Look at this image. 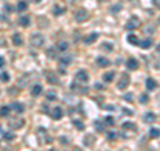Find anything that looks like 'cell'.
Listing matches in <instances>:
<instances>
[{
	"label": "cell",
	"instance_id": "obj_5",
	"mask_svg": "<svg viewBox=\"0 0 160 151\" xmlns=\"http://www.w3.org/2000/svg\"><path fill=\"white\" fill-rule=\"evenodd\" d=\"M37 138H39V139H44L43 143H51V142H52V140H51V136L47 134V131L44 130L43 127L37 128Z\"/></svg>",
	"mask_w": 160,
	"mask_h": 151
},
{
	"label": "cell",
	"instance_id": "obj_15",
	"mask_svg": "<svg viewBox=\"0 0 160 151\" xmlns=\"http://www.w3.org/2000/svg\"><path fill=\"white\" fill-rule=\"evenodd\" d=\"M96 64L99 67H108L109 66V60L107 58H104V56H99L96 59Z\"/></svg>",
	"mask_w": 160,
	"mask_h": 151
},
{
	"label": "cell",
	"instance_id": "obj_46",
	"mask_svg": "<svg viewBox=\"0 0 160 151\" xmlns=\"http://www.w3.org/2000/svg\"><path fill=\"white\" fill-rule=\"evenodd\" d=\"M123 112H124V114H128V115L132 114V111H128V110H126V108H123Z\"/></svg>",
	"mask_w": 160,
	"mask_h": 151
},
{
	"label": "cell",
	"instance_id": "obj_1",
	"mask_svg": "<svg viewBox=\"0 0 160 151\" xmlns=\"http://www.w3.org/2000/svg\"><path fill=\"white\" fill-rule=\"evenodd\" d=\"M29 41H31V44L33 47H42L44 44V36L42 34H39V32H35V34L31 35Z\"/></svg>",
	"mask_w": 160,
	"mask_h": 151
},
{
	"label": "cell",
	"instance_id": "obj_19",
	"mask_svg": "<svg viewBox=\"0 0 160 151\" xmlns=\"http://www.w3.org/2000/svg\"><path fill=\"white\" fill-rule=\"evenodd\" d=\"M143 120H144V123H153L156 120V115L153 112H148L143 116Z\"/></svg>",
	"mask_w": 160,
	"mask_h": 151
},
{
	"label": "cell",
	"instance_id": "obj_27",
	"mask_svg": "<svg viewBox=\"0 0 160 151\" xmlns=\"http://www.w3.org/2000/svg\"><path fill=\"white\" fill-rule=\"evenodd\" d=\"M28 80H29V75H23V78L19 80V86L20 87H26V83H28Z\"/></svg>",
	"mask_w": 160,
	"mask_h": 151
},
{
	"label": "cell",
	"instance_id": "obj_20",
	"mask_svg": "<svg viewBox=\"0 0 160 151\" xmlns=\"http://www.w3.org/2000/svg\"><path fill=\"white\" fill-rule=\"evenodd\" d=\"M127 41L129 43V44H132V46H139V39H137V36L133 35V34H129V35L127 36Z\"/></svg>",
	"mask_w": 160,
	"mask_h": 151
},
{
	"label": "cell",
	"instance_id": "obj_35",
	"mask_svg": "<svg viewBox=\"0 0 160 151\" xmlns=\"http://www.w3.org/2000/svg\"><path fill=\"white\" fill-rule=\"evenodd\" d=\"M104 122H106L107 126H113V124H115V120H113L112 116H107V118L104 119Z\"/></svg>",
	"mask_w": 160,
	"mask_h": 151
},
{
	"label": "cell",
	"instance_id": "obj_50",
	"mask_svg": "<svg viewBox=\"0 0 160 151\" xmlns=\"http://www.w3.org/2000/svg\"><path fill=\"white\" fill-rule=\"evenodd\" d=\"M48 151H56V150H55V148H51V150H48Z\"/></svg>",
	"mask_w": 160,
	"mask_h": 151
},
{
	"label": "cell",
	"instance_id": "obj_48",
	"mask_svg": "<svg viewBox=\"0 0 160 151\" xmlns=\"http://www.w3.org/2000/svg\"><path fill=\"white\" fill-rule=\"evenodd\" d=\"M153 4H155L156 7H159V2H157V0H153Z\"/></svg>",
	"mask_w": 160,
	"mask_h": 151
},
{
	"label": "cell",
	"instance_id": "obj_6",
	"mask_svg": "<svg viewBox=\"0 0 160 151\" xmlns=\"http://www.w3.org/2000/svg\"><path fill=\"white\" fill-rule=\"evenodd\" d=\"M8 126H9V128H12V130H19V128H22L24 126V120L23 119H11Z\"/></svg>",
	"mask_w": 160,
	"mask_h": 151
},
{
	"label": "cell",
	"instance_id": "obj_49",
	"mask_svg": "<svg viewBox=\"0 0 160 151\" xmlns=\"http://www.w3.org/2000/svg\"><path fill=\"white\" fill-rule=\"evenodd\" d=\"M29 2H33V3H40L42 0H29Z\"/></svg>",
	"mask_w": 160,
	"mask_h": 151
},
{
	"label": "cell",
	"instance_id": "obj_45",
	"mask_svg": "<svg viewBox=\"0 0 160 151\" xmlns=\"http://www.w3.org/2000/svg\"><path fill=\"white\" fill-rule=\"evenodd\" d=\"M106 110H109V111H113L115 108H113V106H107V108Z\"/></svg>",
	"mask_w": 160,
	"mask_h": 151
},
{
	"label": "cell",
	"instance_id": "obj_47",
	"mask_svg": "<svg viewBox=\"0 0 160 151\" xmlns=\"http://www.w3.org/2000/svg\"><path fill=\"white\" fill-rule=\"evenodd\" d=\"M62 143H63V144H67V139H66L64 136L62 138Z\"/></svg>",
	"mask_w": 160,
	"mask_h": 151
},
{
	"label": "cell",
	"instance_id": "obj_18",
	"mask_svg": "<svg viewBox=\"0 0 160 151\" xmlns=\"http://www.w3.org/2000/svg\"><path fill=\"white\" fill-rule=\"evenodd\" d=\"M12 41H13V44L15 46H22L23 44V37H22V35L20 34H13V36H12Z\"/></svg>",
	"mask_w": 160,
	"mask_h": 151
},
{
	"label": "cell",
	"instance_id": "obj_52",
	"mask_svg": "<svg viewBox=\"0 0 160 151\" xmlns=\"http://www.w3.org/2000/svg\"><path fill=\"white\" fill-rule=\"evenodd\" d=\"M7 151H8V150H7Z\"/></svg>",
	"mask_w": 160,
	"mask_h": 151
},
{
	"label": "cell",
	"instance_id": "obj_4",
	"mask_svg": "<svg viewBox=\"0 0 160 151\" xmlns=\"http://www.w3.org/2000/svg\"><path fill=\"white\" fill-rule=\"evenodd\" d=\"M139 26H140V20L135 16V17H131V19L127 21V24H126V30H128V31H131V30H136Z\"/></svg>",
	"mask_w": 160,
	"mask_h": 151
},
{
	"label": "cell",
	"instance_id": "obj_42",
	"mask_svg": "<svg viewBox=\"0 0 160 151\" xmlns=\"http://www.w3.org/2000/svg\"><path fill=\"white\" fill-rule=\"evenodd\" d=\"M107 138H108V140H113V139L116 138V134H115V133H109V134L107 135Z\"/></svg>",
	"mask_w": 160,
	"mask_h": 151
},
{
	"label": "cell",
	"instance_id": "obj_30",
	"mask_svg": "<svg viewBox=\"0 0 160 151\" xmlns=\"http://www.w3.org/2000/svg\"><path fill=\"white\" fill-rule=\"evenodd\" d=\"M72 123L77 127V130H84V128H86V126H84V123H83V122H79V120L73 119V120H72Z\"/></svg>",
	"mask_w": 160,
	"mask_h": 151
},
{
	"label": "cell",
	"instance_id": "obj_51",
	"mask_svg": "<svg viewBox=\"0 0 160 151\" xmlns=\"http://www.w3.org/2000/svg\"><path fill=\"white\" fill-rule=\"evenodd\" d=\"M103 2H106V0H103Z\"/></svg>",
	"mask_w": 160,
	"mask_h": 151
},
{
	"label": "cell",
	"instance_id": "obj_17",
	"mask_svg": "<svg viewBox=\"0 0 160 151\" xmlns=\"http://www.w3.org/2000/svg\"><path fill=\"white\" fill-rule=\"evenodd\" d=\"M47 82H48L49 84H57V83H59V78L56 76V74L48 72V74H47Z\"/></svg>",
	"mask_w": 160,
	"mask_h": 151
},
{
	"label": "cell",
	"instance_id": "obj_21",
	"mask_svg": "<svg viewBox=\"0 0 160 151\" xmlns=\"http://www.w3.org/2000/svg\"><path fill=\"white\" fill-rule=\"evenodd\" d=\"M27 8H28L27 2H19V3L16 4V11H17V12H24Z\"/></svg>",
	"mask_w": 160,
	"mask_h": 151
},
{
	"label": "cell",
	"instance_id": "obj_43",
	"mask_svg": "<svg viewBox=\"0 0 160 151\" xmlns=\"http://www.w3.org/2000/svg\"><path fill=\"white\" fill-rule=\"evenodd\" d=\"M155 31V27H147L146 28V32H148V34H152Z\"/></svg>",
	"mask_w": 160,
	"mask_h": 151
},
{
	"label": "cell",
	"instance_id": "obj_10",
	"mask_svg": "<svg viewBox=\"0 0 160 151\" xmlns=\"http://www.w3.org/2000/svg\"><path fill=\"white\" fill-rule=\"evenodd\" d=\"M71 62H72V56H71V55H62V56L59 58V64H60L63 68L67 67V66H69Z\"/></svg>",
	"mask_w": 160,
	"mask_h": 151
},
{
	"label": "cell",
	"instance_id": "obj_34",
	"mask_svg": "<svg viewBox=\"0 0 160 151\" xmlns=\"http://www.w3.org/2000/svg\"><path fill=\"white\" fill-rule=\"evenodd\" d=\"M47 56H48L49 59H55V58H56V55H55V48L47 50Z\"/></svg>",
	"mask_w": 160,
	"mask_h": 151
},
{
	"label": "cell",
	"instance_id": "obj_40",
	"mask_svg": "<svg viewBox=\"0 0 160 151\" xmlns=\"http://www.w3.org/2000/svg\"><path fill=\"white\" fill-rule=\"evenodd\" d=\"M102 47H103V48H106V50H108V51H112V50H113L112 44H109V43H103Z\"/></svg>",
	"mask_w": 160,
	"mask_h": 151
},
{
	"label": "cell",
	"instance_id": "obj_32",
	"mask_svg": "<svg viewBox=\"0 0 160 151\" xmlns=\"http://www.w3.org/2000/svg\"><path fill=\"white\" fill-rule=\"evenodd\" d=\"M149 136H151V138H159V128H157V127L151 128V131H149Z\"/></svg>",
	"mask_w": 160,
	"mask_h": 151
},
{
	"label": "cell",
	"instance_id": "obj_7",
	"mask_svg": "<svg viewBox=\"0 0 160 151\" xmlns=\"http://www.w3.org/2000/svg\"><path fill=\"white\" fill-rule=\"evenodd\" d=\"M51 116H52V119H55V120H59V119H62L63 118V110H62V107H53V108L51 110Z\"/></svg>",
	"mask_w": 160,
	"mask_h": 151
},
{
	"label": "cell",
	"instance_id": "obj_33",
	"mask_svg": "<svg viewBox=\"0 0 160 151\" xmlns=\"http://www.w3.org/2000/svg\"><path fill=\"white\" fill-rule=\"evenodd\" d=\"M123 99H124L126 102H128V103H132V102H133V94H132V92H128V94H126V95L123 96Z\"/></svg>",
	"mask_w": 160,
	"mask_h": 151
},
{
	"label": "cell",
	"instance_id": "obj_25",
	"mask_svg": "<svg viewBox=\"0 0 160 151\" xmlns=\"http://www.w3.org/2000/svg\"><path fill=\"white\" fill-rule=\"evenodd\" d=\"M93 143H95V136H93V135H87V136L84 138V144H86L87 147L92 146Z\"/></svg>",
	"mask_w": 160,
	"mask_h": 151
},
{
	"label": "cell",
	"instance_id": "obj_36",
	"mask_svg": "<svg viewBox=\"0 0 160 151\" xmlns=\"http://www.w3.org/2000/svg\"><path fill=\"white\" fill-rule=\"evenodd\" d=\"M120 10H122V4H116V6H113V7L111 8V12H112V13H117Z\"/></svg>",
	"mask_w": 160,
	"mask_h": 151
},
{
	"label": "cell",
	"instance_id": "obj_8",
	"mask_svg": "<svg viewBox=\"0 0 160 151\" xmlns=\"http://www.w3.org/2000/svg\"><path fill=\"white\" fill-rule=\"evenodd\" d=\"M75 19L82 23V21H84V20L88 19V12H87L86 10H79V11H76V13H75Z\"/></svg>",
	"mask_w": 160,
	"mask_h": 151
},
{
	"label": "cell",
	"instance_id": "obj_9",
	"mask_svg": "<svg viewBox=\"0 0 160 151\" xmlns=\"http://www.w3.org/2000/svg\"><path fill=\"white\" fill-rule=\"evenodd\" d=\"M9 110H13L16 114H23V112H24V104L19 103V102H13V103L9 106Z\"/></svg>",
	"mask_w": 160,
	"mask_h": 151
},
{
	"label": "cell",
	"instance_id": "obj_44",
	"mask_svg": "<svg viewBox=\"0 0 160 151\" xmlns=\"http://www.w3.org/2000/svg\"><path fill=\"white\" fill-rule=\"evenodd\" d=\"M4 64H6V60H4V58H3V56H0V68H2V67L4 66Z\"/></svg>",
	"mask_w": 160,
	"mask_h": 151
},
{
	"label": "cell",
	"instance_id": "obj_22",
	"mask_svg": "<svg viewBox=\"0 0 160 151\" xmlns=\"http://www.w3.org/2000/svg\"><path fill=\"white\" fill-rule=\"evenodd\" d=\"M113 76H115V71H109V72H107V74L103 75V80L107 82V83H111L113 80Z\"/></svg>",
	"mask_w": 160,
	"mask_h": 151
},
{
	"label": "cell",
	"instance_id": "obj_13",
	"mask_svg": "<svg viewBox=\"0 0 160 151\" xmlns=\"http://www.w3.org/2000/svg\"><path fill=\"white\" fill-rule=\"evenodd\" d=\"M99 37V34L97 32H92L91 35H88L87 37H84V43L86 44H92V43H95Z\"/></svg>",
	"mask_w": 160,
	"mask_h": 151
},
{
	"label": "cell",
	"instance_id": "obj_2",
	"mask_svg": "<svg viewBox=\"0 0 160 151\" xmlns=\"http://www.w3.org/2000/svg\"><path fill=\"white\" fill-rule=\"evenodd\" d=\"M88 74H87V71L86 70H79L77 72H76V76H75V83H87L88 82Z\"/></svg>",
	"mask_w": 160,
	"mask_h": 151
},
{
	"label": "cell",
	"instance_id": "obj_41",
	"mask_svg": "<svg viewBox=\"0 0 160 151\" xmlns=\"http://www.w3.org/2000/svg\"><path fill=\"white\" fill-rule=\"evenodd\" d=\"M3 136H4L6 139H8V140H12V139L15 138V135H13V134H11V133H4V134H3Z\"/></svg>",
	"mask_w": 160,
	"mask_h": 151
},
{
	"label": "cell",
	"instance_id": "obj_29",
	"mask_svg": "<svg viewBox=\"0 0 160 151\" xmlns=\"http://www.w3.org/2000/svg\"><path fill=\"white\" fill-rule=\"evenodd\" d=\"M93 126H95V128H96V131H99V133H103V131H104V127H103V124L100 123L99 120H95Z\"/></svg>",
	"mask_w": 160,
	"mask_h": 151
},
{
	"label": "cell",
	"instance_id": "obj_12",
	"mask_svg": "<svg viewBox=\"0 0 160 151\" xmlns=\"http://www.w3.org/2000/svg\"><path fill=\"white\" fill-rule=\"evenodd\" d=\"M122 128H123V130H129V131L136 133L137 126H136L135 123H132V122H124V123L122 124Z\"/></svg>",
	"mask_w": 160,
	"mask_h": 151
},
{
	"label": "cell",
	"instance_id": "obj_38",
	"mask_svg": "<svg viewBox=\"0 0 160 151\" xmlns=\"http://www.w3.org/2000/svg\"><path fill=\"white\" fill-rule=\"evenodd\" d=\"M62 11H63L62 8H60V7H57V6H56V7L53 8V15H55V16H59V15H62V13H63Z\"/></svg>",
	"mask_w": 160,
	"mask_h": 151
},
{
	"label": "cell",
	"instance_id": "obj_26",
	"mask_svg": "<svg viewBox=\"0 0 160 151\" xmlns=\"http://www.w3.org/2000/svg\"><path fill=\"white\" fill-rule=\"evenodd\" d=\"M68 48V43L67 41H60V43H57V46H56V50H59V51H66Z\"/></svg>",
	"mask_w": 160,
	"mask_h": 151
},
{
	"label": "cell",
	"instance_id": "obj_39",
	"mask_svg": "<svg viewBox=\"0 0 160 151\" xmlns=\"http://www.w3.org/2000/svg\"><path fill=\"white\" fill-rule=\"evenodd\" d=\"M2 80H3L4 83H8V82H9V75H8V72H3V74H2Z\"/></svg>",
	"mask_w": 160,
	"mask_h": 151
},
{
	"label": "cell",
	"instance_id": "obj_23",
	"mask_svg": "<svg viewBox=\"0 0 160 151\" xmlns=\"http://www.w3.org/2000/svg\"><path fill=\"white\" fill-rule=\"evenodd\" d=\"M29 21H31V19L28 16H22V17L19 19V23H20V26H22V27H28L29 26Z\"/></svg>",
	"mask_w": 160,
	"mask_h": 151
},
{
	"label": "cell",
	"instance_id": "obj_24",
	"mask_svg": "<svg viewBox=\"0 0 160 151\" xmlns=\"http://www.w3.org/2000/svg\"><path fill=\"white\" fill-rule=\"evenodd\" d=\"M151 44H152V41H151L149 39L143 40V41H139V46H140V48H143V50H148V48L151 47Z\"/></svg>",
	"mask_w": 160,
	"mask_h": 151
},
{
	"label": "cell",
	"instance_id": "obj_28",
	"mask_svg": "<svg viewBox=\"0 0 160 151\" xmlns=\"http://www.w3.org/2000/svg\"><path fill=\"white\" fill-rule=\"evenodd\" d=\"M47 100H48V102L56 100V92H55V91H48V92H47Z\"/></svg>",
	"mask_w": 160,
	"mask_h": 151
},
{
	"label": "cell",
	"instance_id": "obj_31",
	"mask_svg": "<svg viewBox=\"0 0 160 151\" xmlns=\"http://www.w3.org/2000/svg\"><path fill=\"white\" fill-rule=\"evenodd\" d=\"M9 114V107L8 106H3L2 108H0V115L2 116H7Z\"/></svg>",
	"mask_w": 160,
	"mask_h": 151
},
{
	"label": "cell",
	"instance_id": "obj_37",
	"mask_svg": "<svg viewBox=\"0 0 160 151\" xmlns=\"http://www.w3.org/2000/svg\"><path fill=\"white\" fill-rule=\"evenodd\" d=\"M140 103H142V104L148 103V95H146V94H142V95H140Z\"/></svg>",
	"mask_w": 160,
	"mask_h": 151
},
{
	"label": "cell",
	"instance_id": "obj_16",
	"mask_svg": "<svg viewBox=\"0 0 160 151\" xmlns=\"http://www.w3.org/2000/svg\"><path fill=\"white\" fill-rule=\"evenodd\" d=\"M42 91H43V87H42V84H35L33 87L31 88V95L32 96H39L40 94H42Z\"/></svg>",
	"mask_w": 160,
	"mask_h": 151
},
{
	"label": "cell",
	"instance_id": "obj_14",
	"mask_svg": "<svg viewBox=\"0 0 160 151\" xmlns=\"http://www.w3.org/2000/svg\"><path fill=\"white\" fill-rule=\"evenodd\" d=\"M146 87H147V90L153 91V90L157 87V83L155 82V79H152V78H147V80H146Z\"/></svg>",
	"mask_w": 160,
	"mask_h": 151
},
{
	"label": "cell",
	"instance_id": "obj_11",
	"mask_svg": "<svg viewBox=\"0 0 160 151\" xmlns=\"http://www.w3.org/2000/svg\"><path fill=\"white\" fill-rule=\"evenodd\" d=\"M126 66H127L128 70L136 71V70L139 68V62H137L136 59H133V58H129V59L127 60V63H126Z\"/></svg>",
	"mask_w": 160,
	"mask_h": 151
},
{
	"label": "cell",
	"instance_id": "obj_3",
	"mask_svg": "<svg viewBox=\"0 0 160 151\" xmlns=\"http://www.w3.org/2000/svg\"><path fill=\"white\" fill-rule=\"evenodd\" d=\"M129 82H131L129 75L128 74H123L122 78H120V80H119V83H117V88L119 90H126L129 86Z\"/></svg>",
	"mask_w": 160,
	"mask_h": 151
}]
</instances>
